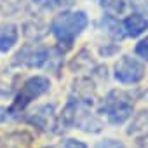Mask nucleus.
<instances>
[{
    "mask_svg": "<svg viewBox=\"0 0 148 148\" xmlns=\"http://www.w3.org/2000/svg\"><path fill=\"white\" fill-rule=\"evenodd\" d=\"M113 75L122 84H138L145 77V68L138 59H134L131 56H122L115 63Z\"/></svg>",
    "mask_w": 148,
    "mask_h": 148,
    "instance_id": "nucleus-5",
    "label": "nucleus"
},
{
    "mask_svg": "<svg viewBox=\"0 0 148 148\" xmlns=\"http://www.w3.org/2000/svg\"><path fill=\"white\" fill-rule=\"evenodd\" d=\"M35 4L42 5L44 9H52V7H56V5L61 4V0H35Z\"/></svg>",
    "mask_w": 148,
    "mask_h": 148,
    "instance_id": "nucleus-15",
    "label": "nucleus"
},
{
    "mask_svg": "<svg viewBox=\"0 0 148 148\" xmlns=\"http://www.w3.org/2000/svg\"><path fill=\"white\" fill-rule=\"evenodd\" d=\"M9 117H11V110H7V108H0V122L7 120Z\"/></svg>",
    "mask_w": 148,
    "mask_h": 148,
    "instance_id": "nucleus-16",
    "label": "nucleus"
},
{
    "mask_svg": "<svg viewBox=\"0 0 148 148\" xmlns=\"http://www.w3.org/2000/svg\"><path fill=\"white\" fill-rule=\"evenodd\" d=\"M103 110H105L108 120L117 125V124L125 122V119L131 117V113H132V103L129 101L127 94H124L120 91H112L106 96L105 103H103Z\"/></svg>",
    "mask_w": 148,
    "mask_h": 148,
    "instance_id": "nucleus-4",
    "label": "nucleus"
},
{
    "mask_svg": "<svg viewBox=\"0 0 148 148\" xmlns=\"http://www.w3.org/2000/svg\"><path fill=\"white\" fill-rule=\"evenodd\" d=\"M127 134L129 136H136V138L148 136V112H141L139 115L134 117Z\"/></svg>",
    "mask_w": 148,
    "mask_h": 148,
    "instance_id": "nucleus-10",
    "label": "nucleus"
},
{
    "mask_svg": "<svg viewBox=\"0 0 148 148\" xmlns=\"http://www.w3.org/2000/svg\"><path fill=\"white\" fill-rule=\"evenodd\" d=\"M101 7L106 12H110L112 16H117V14H122L124 12L125 0H101Z\"/></svg>",
    "mask_w": 148,
    "mask_h": 148,
    "instance_id": "nucleus-11",
    "label": "nucleus"
},
{
    "mask_svg": "<svg viewBox=\"0 0 148 148\" xmlns=\"http://www.w3.org/2000/svg\"><path fill=\"white\" fill-rule=\"evenodd\" d=\"M45 148H54V146H45Z\"/></svg>",
    "mask_w": 148,
    "mask_h": 148,
    "instance_id": "nucleus-17",
    "label": "nucleus"
},
{
    "mask_svg": "<svg viewBox=\"0 0 148 148\" xmlns=\"http://www.w3.org/2000/svg\"><path fill=\"white\" fill-rule=\"evenodd\" d=\"M96 148H125L122 143L115 141V139H103L96 145Z\"/></svg>",
    "mask_w": 148,
    "mask_h": 148,
    "instance_id": "nucleus-13",
    "label": "nucleus"
},
{
    "mask_svg": "<svg viewBox=\"0 0 148 148\" xmlns=\"http://www.w3.org/2000/svg\"><path fill=\"white\" fill-rule=\"evenodd\" d=\"M32 125L38 127L40 131H45V132H54L56 129V113H54V105H44V106H38L28 119H26Z\"/></svg>",
    "mask_w": 148,
    "mask_h": 148,
    "instance_id": "nucleus-7",
    "label": "nucleus"
},
{
    "mask_svg": "<svg viewBox=\"0 0 148 148\" xmlns=\"http://www.w3.org/2000/svg\"><path fill=\"white\" fill-rule=\"evenodd\" d=\"M63 122L66 125H75L80 131L86 132H99L103 124L98 117H94L92 113H89L86 108H82L79 105V101H70L64 110H63Z\"/></svg>",
    "mask_w": 148,
    "mask_h": 148,
    "instance_id": "nucleus-2",
    "label": "nucleus"
},
{
    "mask_svg": "<svg viewBox=\"0 0 148 148\" xmlns=\"http://www.w3.org/2000/svg\"><path fill=\"white\" fill-rule=\"evenodd\" d=\"M47 59H49V49H45V47H35V49L25 47L14 56L12 64H16V66L23 64L28 68H40L45 64Z\"/></svg>",
    "mask_w": 148,
    "mask_h": 148,
    "instance_id": "nucleus-6",
    "label": "nucleus"
},
{
    "mask_svg": "<svg viewBox=\"0 0 148 148\" xmlns=\"http://www.w3.org/2000/svg\"><path fill=\"white\" fill-rule=\"evenodd\" d=\"M136 54H138L139 58H143V59L148 61V37L143 38V40L136 45Z\"/></svg>",
    "mask_w": 148,
    "mask_h": 148,
    "instance_id": "nucleus-12",
    "label": "nucleus"
},
{
    "mask_svg": "<svg viewBox=\"0 0 148 148\" xmlns=\"http://www.w3.org/2000/svg\"><path fill=\"white\" fill-rule=\"evenodd\" d=\"M63 148H87V145L80 139H66L63 143Z\"/></svg>",
    "mask_w": 148,
    "mask_h": 148,
    "instance_id": "nucleus-14",
    "label": "nucleus"
},
{
    "mask_svg": "<svg viewBox=\"0 0 148 148\" xmlns=\"http://www.w3.org/2000/svg\"><path fill=\"white\" fill-rule=\"evenodd\" d=\"M89 18L84 11H64L58 14L51 23V33L59 44L70 47L75 38L87 28Z\"/></svg>",
    "mask_w": 148,
    "mask_h": 148,
    "instance_id": "nucleus-1",
    "label": "nucleus"
},
{
    "mask_svg": "<svg viewBox=\"0 0 148 148\" xmlns=\"http://www.w3.org/2000/svg\"><path fill=\"white\" fill-rule=\"evenodd\" d=\"M19 38L18 26L12 23H4L0 25V52H9Z\"/></svg>",
    "mask_w": 148,
    "mask_h": 148,
    "instance_id": "nucleus-8",
    "label": "nucleus"
},
{
    "mask_svg": "<svg viewBox=\"0 0 148 148\" xmlns=\"http://www.w3.org/2000/svg\"><path fill=\"white\" fill-rule=\"evenodd\" d=\"M124 30L129 37H139L145 30H148V19L141 14H131L124 21Z\"/></svg>",
    "mask_w": 148,
    "mask_h": 148,
    "instance_id": "nucleus-9",
    "label": "nucleus"
},
{
    "mask_svg": "<svg viewBox=\"0 0 148 148\" xmlns=\"http://www.w3.org/2000/svg\"><path fill=\"white\" fill-rule=\"evenodd\" d=\"M49 89H51V82H49L47 77H40V75H37V77H30V79L21 86L19 92L16 94L14 103H12V106L9 108L11 113L23 112V110H25L33 99L40 98V96L45 94Z\"/></svg>",
    "mask_w": 148,
    "mask_h": 148,
    "instance_id": "nucleus-3",
    "label": "nucleus"
}]
</instances>
